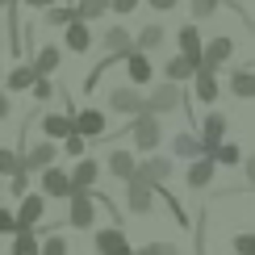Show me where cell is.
Returning <instances> with one entry per match:
<instances>
[{
  "mask_svg": "<svg viewBox=\"0 0 255 255\" xmlns=\"http://www.w3.org/2000/svg\"><path fill=\"white\" fill-rule=\"evenodd\" d=\"M130 134H134V146H138L142 155H146V151H155L159 138H163V130H159V122H155V113H134Z\"/></svg>",
  "mask_w": 255,
  "mask_h": 255,
  "instance_id": "cell-1",
  "label": "cell"
},
{
  "mask_svg": "<svg viewBox=\"0 0 255 255\" xmlns=\"http://www.w3.org/2000/svg\"><path fill=\"white\" fill-rule=\"evenodd\" d=\"M67 201H71L67 222H71L76 230H88L92 222H97V201H92V188H76V193H71Z\"/></svg>",
  "mask_w": 255,
  "mask_h": 255,
  "instance_id": "cell-2",
  "label": "cell"
},
{
  "mask_svg": "<svg viewBox=\"0 0 255 255\" xmlns=\"http://www.w3.org/2000/svg\"><path fill=\"white\" fill-rule=\"evenodd\" d=\"M42 214H46V197H42V193H25V197H17V214H13L17 230H34L38 222H42Z\"/></svg>",
  "mask_w": 255,
  "mask_h": 255,
  "instance_id": "cell-3",
  "label": "cell"
},
{
  "mask_svg": "<svg viewBox=\"0 0 255 255\" xmlns=\"http://www.w3.org/2000/svg\"><path fill=\"white\" fill-rule=\"evenodd\" d=\"M172 176V159H163V155H151L146 163H134V184H146V188H155V184H163V180Z\"/></svg>",
  "mask_w": 255,
  "mask_h": 255,
  "instance_id": "cell-4",
  "label": "cell"
},
{
  "mask_svg": "<svg viewBox=\"0 0 255 255\" xmlns=\"http://www.w3.org/2000/svg\"><path fill=\"white\" fill-rule=\"evenodd\" d=\"M230 55H235V42H230L226 34H222V38H209V42H201V63H197V67L218 71V67H222V63H226Z\"/></svg>",
  "mask_w": 255,
  "mask_h": 255,
  "instance_id": "cell-5",
  "label": "cell"
},
{
  "mask_svg": "<svg viewBox=\"0 0 255 255\" xmlns=\"http://www.w3.org/2000/svg\"><path fill=\"white\" fill-rule=\"evenodd\" d=\"M109 109L130 113V118H134V113H146V97L134 88V84H130V88H122V84H118V88H109Z\"/></svg>",
  "mask_w": 255,
  "mask_h": 255,
  "instance_id": "cell-6",
  "label": "cell"
},
{
  "mask_svg": "<svg viewBox=\"0 0 255 255\" xmlns=\"http://www.w3.org/2000/svg\"><path fill=\"white\" fill-rule=\"evenodd\" d=\"M126 76H130V84H134V88H142V84H151V76H155V63H151V55L134 46L130 55H126Z\"/></svg>",
  "mask_w": 255,
  "mask_h": 255,
  "instance_id": "cell-7",
  "label": "cell"
},
{
  "mask_svg": "<svg viewBox=\"0 0 255 255\" xmlns=\"http://www.w3.org/2000/svg\"><path fill=\"white\" fill-rule=\"evenodd\" d=\"M172 109H180V84H159V88L151 92V97H146V113H172Z\"/></svg>",
  "mask_w": 255,
  "mask_h": 255,
  "instance_id": "cell-8",
  "label": "cell"
},
{
  "mask_svg": "<svg viewBox=\"0 0 255 255\" xmlns=\"http://www.w3.org/2000/svg\"><path fill=\"white\" fill-rule=\"evenodd\" d=\"M97 255H134L130 239L122 235V226H109V230H97Z\"/></svg>",
  "mask_w": 255,
  "mask_h": 255,
  "instance_id": "cell-9",
  "label": "cell"
},
{
  "mask_svg": "<svg viewBox=\"0 0 255 255\" xmlns=\"http://www.w3.org/2000/svg\"><path fill=\"white\" fill-rule=\"evenodd\" d=\"M71 122H76V134H84L88 142H92V138H105V134H109V122H105L101 109H80Z\"/></svg>",
  "mask_w": 255,
  "mask_h": 255,
  "instance_id": "cell-10",
  "label": "cell"
},
{
  "mask_svg": "<svg viewBox=\"0 0 255 255\" xmlns=\"http://www.w3.org/2000/svg\"><path fill=\"white\" fill-rule=\"evenodd\" d=\"M67 50L71 55H88V46H92V25L84 17H76V21H67Z\"/></svg>",
  "mask_w": 255,
  "mask_h": 255,
  "instance_id": "cell-11",
  "label": "cell"
},
{
  "mask_svg": "<svg viewBox=\"0 0 255 255\" xmlns=\"http://www.w3.org/2000/svg\"><path fill=\"white\" fill-rule=\"evenodd\" d=\"M55 138H46V142H38L34 146V151H25V155H21V167H25V172H42V167H50V163H55Z\"/></svg>",
  "mask_w": 255,
  "mask_h": 255,
  "instance_id": "cell-12",
  "label": "cell"
},
{
  "mask_svg": "<svg viewBox=\"0 0 255 255\" xmlns=\"http://www.w3.org/2000/svg\"><path fill=\"white\" fill-rule=\"evenodd\" d=\"M67 176H71V193H76V188H92V184H97V176H101V163L92 155H80V163L71 167Z\"/></svg>",
  "mask_w": 255,
  "mask_h": 255,
  "instance_id": "cell-13",
  "label": "cell"
},
{
  "mask_svg": "<svg viewBox=\"0 0 255 255\" xmlns=\"http://www.w3.org/2000/svg\"><path fill=\"white\" fill-rule=\"evenodd\" d=\"M214 159L209 155H197V159H188V172H184V180H188V188H209V180H214Z\"/></svg>",
  "mask_w": 255,
  "mask_h": 255,
  "instance_id": "cell-14",
  "label": "cell"
},
{
  "mask_svg": "<svg viewBox=\"0 0 255 255\" xmlns=\"http://www.w3.org/2000/svg\"><path fill=\"white\" fill-rule=\"evenodd\" d=\"M42 193L55 197V201L71 197V176H67V172H59V167H42Z\"/></svg>",
  "mask_w": 255,
  "mask_h": 255,
  "instance_id": "cell-15",
  "label": "cell"
},
{
  "mask_svg": "<svg viewBox=\"0 0 255 255\" xmlns=\"http://www.w3.org/2000/svg\"><path fill=\"white\" fill-rule=\"evenodd\" d=\"M126 205H130V214H151V205H155V188L126 180Z\"/></svg>",
  "mask_w": 255,
  "mask_h": 255,
  "instance_id": "cell-16",
  "label": "cell"
},
{
  "mask_svg": "<svg viewBox=\"0 0 255 255\" xmlns=\"http://www.w3.org/2000/svg\"><path fill=\"white\" fill-rule=\"evenodd\" d=\"M193 84H197V101H205V105H214V101L222 97L218 71H209V67H197V71H193Z\"/></svg>",
  "mask_w": 255,
  "mask_h": 255,
  "instance_id": "cell-17",
  "label": "cell"
},
{
  "mask_svg": "<svg viewBox=\"0 0 255 255\" xmlns=\"http://www.w3.org/2000/svg\"><path fill=\"white\" fill-rule=\"evenodd\" d=\"M222 134H226V113H209L201 122V146H205V155H209V146L222 142Z\"/></svg>",
  "mask_w": 255,
  "mask_h": 255,
  "instance_id": "cell-18",
  "label": "cell"
},
{
  "mask_svg": "<svg viewBox=\"0 0 255 255\" xmlns=\"http://www.w3.org/2000/svg\"><path fill=\"white\" fill-rule=\"evenodd\" d=\"M71 130H76V122H71V113H46L42 118V134L46 138H55V142H63Z\"/></svg>",
  "mask_w": 255,
  "mask_h": 255,
  "instance_id": "cell-19",
  "label": "cell"
},
{
  "mask_svg": "<svg viewBox=\"0 0 255 255\" xmlns=\"http://www.w3.org/2000/svg\"><path fill=\"white\" fill-rule=\"evenodd\" d=\"M134 163H138V159L130 151H109V155H105V167H109L118 180H130L134 176Z\"/></svg>",
  "mask_w": 255,
  "mask_h": 255,
  "instance_id": "cell-20",
  "label": "cell"
},
{
  "mask_svg": "<svg viewBox=\"0 0 255 255\" xmlns=\"http://www.w3.org/2000/svg\"><path fill=\"white\" fill-rule=\"evenodd\" d=\"M176 42H180V55H184V59L201 63V34H197V25H180Z\"/></svg>",
  "mask_w": 255,
  "mask_h": 255,
  "instance_id": "cell-21",
  "label": "cell"
},
{
  "mask_svg": "<svg viewBox=\"0 0 255 255\" xmlns=\"http://www.w3.org/2000/svg\"><path fill=\"white\" fill-rule=\"evenodd\" d=\"M163 38H167V29L159 25V21H151V25H142V34H138V42H134V46L151 55V50H159V46H163Z\"/></svg>",
  "mask_w": 255,
  "mask_h": 255,
  "instance_id": "cell-22",
  "label": "cell"
},
{
  "mask_svg": "<svg viewBox=\"0 0 255 255\" xmlns=\"http://www.w3.org/2000/svg\"><path fill=\"white\" fill-rule=\"evenodd\" d=\"M59 63H63V50L59 46H42L38 59H34V71H38V76H55Z\"/></svg>",
  "mask_w": 255,
  "mask_h": 255,
  "instance_id": "cell-23",
  "label": "cell"
},
{
  "mask_svg": "<svg viewBox=\"0 0 255 255\" xmlns=\"http://www.w3.org/2000/svg\"><path fill=\"white\" fill-rule=\"evenodd\" d=\"M230 92H235V97H243V101H255V71L239 67L235 76H230Z\"/></svg>",
  "mask_w": 255,
  "mask_h": 255,
  "instance_id": "cell-24",
  "label": "cell"
},
{
  "mask_svg": "<svg viewBox=\"0 0 255 255\" xmlns=\"http://www.w3.org/2000/svg\"><path fill=\"white\" fill-rule=\"evenodd\" d=\"M105 46H109V55H130L134 50V42H130V34H126L122 25H109V34H105Z\"/></svg>",
  "mask_w": 255,
  "mask_h": 255,
  "instance_id": "cell-25",
  "label": "cell"
},
{
  "mask_svg": "<svg viewBox=\"0 0 255 255\" xmlns=\"http://www.w3.org/2000/svg\"><path fill=\"white\" fill-rule=\"evenodd\" d=\"M167 80L172 84H184V80H193V71H197V63L193 59H184V55H176V59H167Z\"/></svg>",
  "mask_w": 255,
  "mask_h": 255,
  "instance_id": "cell-26",
  "label": "cell"
},
{
  "mask_svg": "<svg viewBox=\"0 0 255 255\" xmlns=\"http://www.w3.org/2000/svg\"><path fill=\"white\" fill-rule=\"evenodd\" d=\"M172 151L180 155V159H197V155H205V146H201V138L197 134H176V142H172Z\"/></svg>",
  "mask_w": 255,
  "mask_h": 255,
  "instance_id": "cell-27",
  "label": "cell"
},
{
  "mask_svg": "<svg viewBox=\"0 0 255 255\" xmlns=\"http://www.w3.org/2000/svg\"><path fill=\"white\" fill-rule=\"evenodd\" d=\"M34 76H38L34 63H17V67L8 71V88H13V92H25L29 84H34Z\"/></svg>",
  "mask_w": 255,
  "mask_h": 255,
  "instance_id": "cell-28",
  "label": "cell"
},
{
  "mask_svg": "<svg viewBox=\"0 0 255 255\" xmlns=\"http://www.w3.org/2000/svg\"><path fill=\"white\" fill-rule=\"evenodd\" d=\"M209 159H214V163L235 167V163H243V151H239L235 142H218V146H209Z\"/></svg>",
  "mask_w": 255,
  "mask_h": 255,
  "instance_id": "cell-29",
  "label": "cell"
},
{
  "mask_svg": "<svg viewBox=\"0 0 255 255\" xmlns=\"http://www.w3.org/2000/svg\"><path fill=\"white\" fill-rule=\"evenodd\" d=\"M8 255H38V235L34 230H13V251Z\"/></svg>",
  "mask_w": 255,
  "mask_h": 255,
  "instance_id": "cell-30",
  "label": "cell"
},
{
  "mask_svg": "<svg viewBox=\"0 0 255 255\" xmlns=\"http://www.w3.org/2000/svg\"><path fill=\"white\" fill-rule=\"evenodd\" d=\"M105 13H109V0H80L76 4V17H84V21H101Z\"/></svg>",
  "mask_w": 255,
  "mask_h": 255,
  "instance_id": "cell-31",
  "label": "cell"
},
{
  "mask_svg": "<svg viewBox=\"0 0 255 255\" xmlns=\"http://www.w3.org/2000/svg\"><path fill=\"white\" fill-rule=\"evenodd\" d=\"M42 21H46V25H67V21H76V8L46 4V8H42Z\"/></svg>",
  "mask_w": 255,
  "mask_h": 255,
  "instance_id": "cell-32",
  "label": "cell"
},
{
  "mask_svg": "<svg viewBox=\"0 0 255 255\" xmlns=\"http://www.w3.org/2000/svg\"><path fill=\"white\" fill-rule=\"evenodd\" d=\"M13 172H21V155L13 146H0V176H13Z\"/></svg>",
  "mask_w": 255,
  "mask_h": 255,
  "instance_id": "cell-33",
  "label": "cell"
},
{
  "mask_svg": "<svg viewBox=\"0 0 255 255\" xmlns=\"http://www.w3.org/2000/svg\"><path fill=\"white\" fill-rule=\"evenodd\" d=\"M29 92H34L38 101H50V97H55V80H50V76H34V84H29Z\"/></svg>",
  "mask_w": 255,
  "mask_h": 255,
  "instance_id": "cell-34",
  "label": "cell"
},
{
  "mask_svg": "<svg viewBox=\"0 0 255 255\" xmlns=\"http://www.w3.org/2000/svg\"><path fill=\"white\" fill-rule=\"evenodd\" d=\"M38 255H67V239H63V235H50L46 243H38Z\"/></svg>",
  "mask_w": 255,
  "mask_h": 255,
  "instance_id": "cell-35",
  "label": "cell"
},
{
  "mask_svg": "<svg viewBox=\"0 0 255 255\" xmlns=\"http://www.w3.org/2000/svg\"><path fill=\"white\" fill-rule=\"evenodd\" d=\"M218 4H222V0H188V8H193V17H197V21L214 17V13H218Z\"/></svg>",
  "mask_w": 255,
  "mask_h": 255,
  "instance_id": "cell-36",
  "label": "cell"
},
{
  "mask_svg": "<svg viewBox=\"0 0 255 255\" xmlns=\"http://www.w3.org/2000/svg\"><path fill=\"white\" fill-rule=\"evenodd\" d=\"M134 255H180L176 243H146V247H138Z\"/></svg>",
  "mask_w": 255,
  "mask_h": 255,
  "instance_id": "cell-37",
  "label": "cell"
},
{
  "mask_svg": "<svg viewBox=\"0 0 255 255\" xmlns=\"http://www.w3.org/2000/svg\"><path fill=\"white\" fill-rule=\"evenodd\" d=\"M63 146H67V155H84V151H88V138H84V134H76V130H71L67 138H63Z\"/></svg>",
  "mask_w": 255,
  "mask_h": 255,
  "instance_id": "cell-38",
  "label": "cell"
},
{
  "mask_svg": "<svg viewBox=\"0 0 255 255\" xmlns=\"http://www.w3.org/2000/svg\"><path fill=\"white\" fill-rule=\"evenodd\" d=\"M25 188H29V172L21 167V172L8 176V193H13V197H25Z\"/></svg>",
  "mask_w": 255,
  "mask_h": 255,
  "instance_id": "cell-39",
  "label": "cell"
},
{
  "mask_svg": "<svg viewBox=\"0 0 255 255\" xmlns=\"http://www.w3.org/2000/svg\"><path fill=\"white\" fill-rule=\"evenodd\" d=\"M235 251L239 255H255V235H235Z\"/></svg>",
  "mask_w": 255,
  "mask_h": 255,
  "instance_id": "cell-40",
  "label": "cell"
},
{
  "mask_svg": "<svg viewBox=\"0 0 255 255\" xmlns=\"http://www.w3.org/2000/svg\"><path fill=\"white\" fill-rule=\"evenodd\" d=\"M13 230H17L13 214H8V209H0V235H13Z\"/></svg>",
  "mask_w": 255,
  "mask_h": 255,
  "instance_id": "cell-41",
  "label": "cell"
},
{
  "mask_svg": "<svg viewBox=\"0 0 255 255\" xmlns=\"http://www.w3.org/2000/svg\"><path fill=\"white\" fill-rule=\"evenodd\" d=\"M113 13H130V8H138V0H109Z\"/></svg>",
  "mask_w": 255,
  "mask_h": 255,
  "instance_id": "cell-42",
  "label": "cell"
},
{
  "mask_svg": "<svg viewBox=\"0 0 255 255\" xmlns=\"http://www.w3.org/2000/svg\"><path fill=\"white\" fill-rule=\"evenodd\" d=\"M146 4H151V8H159V13H172L180 0H146Z\"/></svg>",
  "mask_w": 255,
  "mask_h": 255,
  "instance_id": "cell-43",
  "label": "cell"
},
{
  "mask_svg": "<svg viewBox=\"0 0 255 255\" xmlns=\"http://www.w3.org/2000/svg\"><path fill=\"white\" fill-rule=\"evenodd\" d=\"M243 172H247V184L255 188V155H251V159H243Z\"/></svg>",
  "mask_w": 255,
  "mask_h": 255,
  "instance_id": "cell-44",
  "label": "cell"
},
{
  "mask_svg": "<svg viewBox=\"0 0 255 255\" xmlns=\"http://www.w3.org/2000/svg\"><path fill=\"white\" fill-rule=\"evenodd\" d=\"M8 109H13V105H8V92H0V122L8 118Z\"/></svg>",
  "mask_w": 255,
  "mask_h": 255,
  "instance_id": "cell-45",
  "label": "cell"
},
{
  "mask_svg": "<svg viewBox=\"0 0 255 255\" xmlns=\"http://www.w3.org/2000/svg\"><path fill=\"white\" fill-rule=\"evenodd\" d=\"M25 4H34V8H46V4H55V0H25Z\"/></svg>",
  "mask_w": 255,
  "mask_h": 255,
  "instance_id": "cell-46",
  "label": "cell"
},
{
  "mask_svg": "<svg viewBox=\"0 0 255 255\" xmlns=\"http://www.w3.org/2000/svg\"><path fill=\"white\" fill-rule=\"evenodd\" d=\"M8 4H13V0H0V8H8Z\"/></svg>",
  "mask_w": 255,
  "mask_h": 255,
  "instance_id": "cell-47",
  "label": "cell"
}]
</instances>
